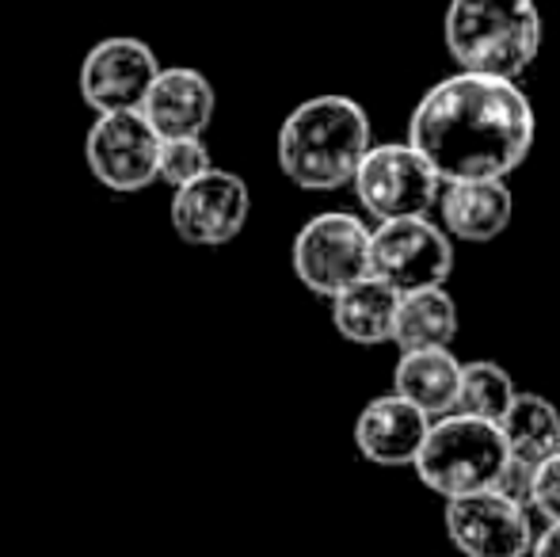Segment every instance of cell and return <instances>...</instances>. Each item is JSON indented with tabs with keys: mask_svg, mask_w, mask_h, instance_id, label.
Masks as SVG:
<instances>
[{
	"mask_svg": "<svg viewBox=\"0 0 560 557\" xmlns=\"http://www.w3.org/2000/svg\"><path fill=\"white\" fill-rule=\"evenodd\" d=\"M431 420L423 409L405 402L400 394H385L366 402V409L354 420V446L366 462L382 469L416 466L423 443L431 436Z\"/></svg>",
	"mask_w": 560,
	"mask_h": 557,
	"instance_id": "obj_12",
	"label": "cell"
},
{
	"mask_svg": "<svg viewBox=\"0 0 560 557\" xmlns=\"http://www.w3.org/2000/svg\"><path fill=\"white\" fill-rule=\"evenodd\" d=\"M508 459L511 451L500 423L450 413L431 423V436L412 469L435 497L462 500L472 492L500 489Z\"/></svg>",
	"mask_w": 560,
	"mask_h": 557,
	"instance_id": "obj_4",
	"label": "cell"
},
{
	"mask_svg": "<svg viewBox=\"0 0 560 557\" xmlns=\"http://www.w3.org/2000/svg\"><path fill=\"white\" fill-rule=\"evenodd\" d=\"M210 169H218L214 156H210L207 138H168L161 141V179L176 192L187 187L191 179L207 176Z\"/></svg>",
	"mask_w": 560,
	"mask_h": 557,
	"instance_id": "obj_20",
	"label": "cell"
},
{
	"mask_svg": "<svg viewBox=\"0 0 560 557\" xmlns=\"http://www.w3.org/2000/svg\"><path fill=\"white\" fill-rule=\"evenodd\" d=\"M161 141L141 112L96 115L84 135V161L107 192L138 195L161 179Z\"/></svg>",
	"mask_w": 560,
	"mask_h": 557,
	"instance_id": "obj_7",
	"label": "cell"
},
{
	"mask_svg": "<svg viewBox=\"0 0 560 557\" xmlns=\"http://www.w3.org/2000/svg\"><path fill=\"white\" fill-rule=\"evenodd\" d=\"M400 290L389 287L385 279L370 276L343 294L332 298V325L343 340L359 344V348H377V344H393V328H397L400 310Z\"/></svg>",
	"mask_w": 560,
	"mask_h": 557,
	"instance_id": "obj_16",
	"label": "cell"
},
{
	"mask_svg": "<svg viewBox=\"0 0 560 557\" xmlns=\"http://www.w3.org/2000/svg\"><path fill=\"white\" fill-rule=\"evenodd\" d=\"M443 523L454 550L465 557H530L538 538L530 527V508L503 497L500 489L446 500Z\"/></svg>",
	"mask_w": 560,
	"mask_h": 557,
	"instance_id": "obj_11",
	"label": "cell"
},
{
	"mask_svg": "<svg viewBox=\"0 0 560 557\" xmlns=\"http://www.w3.org/2000/svg\"><path fill=\"white\" fill-rule=\"evenodd\" d=\"M503 439H508L511 459L530 462V466H541L546 459H553L560 451V413L549 397L541 394H526L518 390L515 405L503 417Z\"/></svg>",
	"mask_w": 560,
	"mask_h": 557,
	"instance_id": "obj_18",
	"label": "cell"
},
{
	"mask_svg": "<svg viewBox=\"0 0 560 557\" xmlns=\"http://www.w3.org/2000/svg\"><path fill=\"white\" fill-rule=\"evenodd\" d=\"M515 218V195L508 179H472V184H443L439 222L450 237L485 245L495 241Z\"/></svg>",
	"mask_w": 560,
	"mask_h": 557,
	"instance_id": "obj_14",
	"label": "cell"
},
{
	"mask_svg": "<svg viewBox=\"0 0 560 557\" xmlns=\"http://www.w3.org/2000/svg\"><path fill=\"white\" fill-rule=\"evenodd\" d=\"M465 363L450 348H423L400 351L397 371H393V394L412 402L431 420H443L457 413V394H462Z\"/></svg>",
	"mask_w": 560,
	"mask_h": 557,
	"instance_id": "obj_15",
	"label": "cell"
},
{
	"mask_svg": "<svg viewBox=\"0 0 560 557\" xmlns=\"http://www.w3.org/2000/svg\"><path fill=\"white\" fill-rule=\"evenodd\" d=\"M457 336V305L446 294V287L412 290L400 298L397 328L393 344L400 351H423V348H450Z\"/></svg>",
	"mask_w": 560,
	"mask_h": 557,
	"instance_id": "obj_17",
	"label": "cell"
},
{
	"mask_svg": "<svg viewBox=\"0 0 560 557\" xmlns=\"http://www.w3.org/2000/svg\"><path fill=\"white\" fill-rule=\"evenodd\" d=\"M518 390L511 382V374L503 371L492 359H472L462 371V394H457V413L462 417H477V420H492L503 423L508 409L515 405Z\"/></svg>",
	"mask_w": 560,
	"mask_h": 557,
	"instance_id": "obj_19",
	"label": "cell"
},
{
	"mask_svg": "<svg viewBox=\"0 0 560 557\" xmlns=\"http://www.w3.org/2000/svg\"><path fill=\"white\" fill-rule=\"evenodd\" d=\"M354 195L377 222L431 218L439 210L443 179L412 141H377L354 172Z\"/></svg>",
	"mask_w": 560,
	"mask_h": 557,
	"instance_id": "obj_6",
	"label": "cell"
},
{
	"mask_svg": "<svg viewBox=\"0 0 560 557\" xmlns=\"http://www.w3.org/2000/svg\"><path fill=\"white\" fill-rule=\"evenodd\" d=\"M161 69H164L161 58H156V50L145 38L112 35V38H100L84 54L81 73H77V89H81V100L96 115L141 112V104H145Z\"/></svg>",
	"mask_w": 560,
	"mask_h": 557,
	"instance_id": "obj_8",
	"label": "cell"
},
{
	"mask_svg": "<svg viewBox=\"0 0 560 557\" xmlns=\"http://www.w3.org/2000/svg\"><path fill=\"white\" fill-rule=\"evenodd\" d=\"M290 264L305 290L332 302L347 287L374 276V230L347 210L313 214L290 245Z\"/></svg>",
	"mask_w": 560,
	"mask_h": 557,
	"instance_id": "obj_5",
	"label": "cell"
},
{
	"mask_svg": "<svg viewBox=\"0 0 560 557\" xmlns=\"http://www.w3.org/2000/svg\"><path fill=\"white\" fill-rule=\"evenodd\" d=\"M450 271H454V245L443 222L397 218L374 225V276L397 287L400 294L446 287Z\"/></svg>",
	"mask_w": 560,
	"mask_h": 557,
	"instance_id": "obj_9",
	"label": "cell"
},
{
	"mask_svg": "<svg viewBox=\"0 0 560 557\" xmlns=\"http://www.w3.org/2000/svg\"><path fill=\"white\" fill-rule=\"evenodd\" d=\"M530 508L541 515L546 523H560V451L553 459L541 462L538 477H534V497Z\"/></svg>",
	"mask_w": 560,
	"mask_h": 557,
	"instance_id": "obj_21",
	"label": "cell"
},
{
	"mask_svg": "<svg viewBox=\"0 0 560 557\" xmlns=\"http://www.w3.org/2000/svg\"><path fill=\"white\" fill-rule=\"evenodd\" d=\"M443 38L462 73L518 81L541 54L534 0H450Z\"/></svg>",
	"mask_w": 560,
	"mask_h": 557,
	"instance_id": "obj_3",
	"label": "cell"
},
{
	"mask_svg": "<svg viewBox=\"0 0 560 557\" xmlns=\"http://www.w3.org/2000/svg\"><path fill=\"white\" fill-rule=\"evenodd\" d=\"M374 146L370 115L351 96H313L282 119L275 138L282 176L302 192H339Z\"/></svg>",
	"mask_w": 560,
	"mask_h": 557,
	"instance_id": "obj_2",
	"label": "cell"
},
{
	"mask_svg": "<svg viewBox=\"0 0 560 557\" xmlns=\"http://www.w3.org/2000/svg\"><path fill=\"white\" fill-rule=\"evenodd\" d=\"M538 119L518 81L462 73L431 84L412 107L408 141L443 184L508 179L534 149Z\"/></svg>",
	"mask_w": 560,
	"mask_h": 557,
	"instance_id": "obj_1",
	"label": "cell"
},
{
	"mask_svg": "<svg viewBox=\"0 0 560 557\" xmlns=\"http://www.w3.org/2000/svg\"><path fill=\"white\" fill-rule=\"evenodd\" d=\"M218 112V92L195 66H164L149 89L141 115L164 141L168 138H207Z\"/></svg>",
	"mask_w": 560,
	"mask_h": 557,
	"instance_id": "obj_13",
	"label": "cell"
},
{
	"mask_svg": "<svg viewBox=\"0 0 560 557\" xmlns=\"http://www.w3.org/2000/svg\"><path fill=\"white\" fill-rule=\"evenodd\" d=\"M530 557H560V523H546V531L534 538Z\"/></svg>",
	"mask_w": 560,
	"mask_h": 557,
	"instance_id": "obj_22",
	"label": "cell"
},
{
	"mask_svg": "<svg viewBox=\"0 0 560 557\" xmlns=\"http://www.w3.org/2000/svg\"><path fill=\"white\" fill-rule=\"evenodd\" d=\"M252 214V192L244 176L229 169H210L207 176L191 179L172 192V230L191 248H222L241 237Z\"/></svg>",
	"mask_w": 560,
	"mask_h": 557,
	"instance_id": "obj_10",
	"label": "cell"
}]
</instances>
